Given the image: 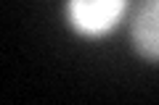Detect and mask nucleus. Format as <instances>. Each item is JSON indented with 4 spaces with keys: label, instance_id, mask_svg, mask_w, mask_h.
I'll return each instance as SVG.
<instances>
[{
    "label": "nucleus",
    "instance_id": "1",
    "mask_svg": "<svg viewBox=\"0 0 159 105\" xmlns=\"http://www.w3.org/2000/svg\"><path fill=\"white\" fill-rule=\"evenodd\" d=\"M127 13V0H66V21L77 34L101 39L119 26Z\"/></svg>",
    "mask_w": 159,
    "mask_h": 105
},
{
    "label": "nucleus",
    "instance_id": "2",
    "mask_svg": "<svg viewBox=\"0 0 159 105\" xmlns=\"http://www.w3.org/2000/svg\"><path fill=\"white\" fill-rule=\"evenodd\" d=\"M130 45L148 63H159V0H141L127 21Z\"/></svg>",
    "mask_w": 159,
    "mask_h": 105
}]
</instances>
